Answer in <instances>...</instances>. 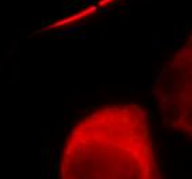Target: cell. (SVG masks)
I'll return each mask as SVG.
<instances>
[{
	"instance_id": "1",
	"label": "cell",
	"mask_w": 192,
	"mask_h": 179,
	"mask_svg": "<svg viewBox=\"0 0 192 179\" xmlns=\"http://www.w3.org/2000/svg\"><path fill=\"white\" fill-rule=\"evenodd\" d=\"M58 179H165L144 109L112 103L79 118L65 138Z\"/></svg>"
},
{
	"instance_id": "2",
	"label": "cell",
	"mask_w": 192,
	"mask_h": 179,
	"mask_svg": "<svg viewBox=\"0 0 192 179\" xmlns=\"http://www.w3.org/2000/svg\"><path fill=\"white\" fill-rule=\"evenodd\" d=\"M152 90L163 124L192 139V31L160 69Z\"/></svg>"
}]
</instances>
